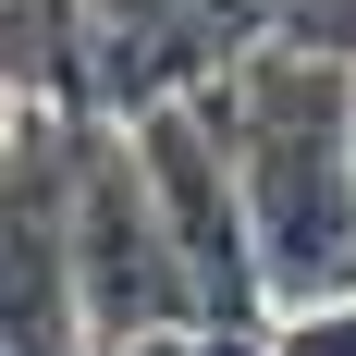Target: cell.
Segmentation results:
<instances>
[{"instance_id": "obj_1", "label": "cell", "mask_w": 356, "mask_h": 356, "mask_svg": "<svg viewBox=\"0 0 356 356\" xmlns=\"http://www.w3.org/2000/svg\"><path fill=\"white\" fill-rule=\"evenodd\" d=\"M209 111H221V136H234V172H246L270 307L356 295V62L246 49L209 86Z\"/></svg>"}, {"instance_id": "obj_2", "label": "cell", "mask_w": 356, "mask_h": 356, "mask_svg": "<svg viewBox=\"0 0 356 356\" xmlns=\"http://www.w3.org/2000/svg\"><path fill=\"white\" fill-rule=\"evenodd\" d=\"M74 283H86L99 356H147V344L209 332L197 320V283H184V246L160 221V184H147L136 136H111V123L74 136Z\"/></svg>"}, {"instance_id": "obj_3", "label": "cell", "mask_w": 356, "mask_h": 356, "mask_svg": "<svg viewBox=\"0 0 356 356\" xmlns=\"http://www.w3.org/2000/svg\"><path fill=\"white\" fill-rule=\"evenodd\" d=\"M147 160V184H160V221H172L184 246V283H197V320L221 332V344H270V270H258V221H246V172H234V136H221L209 99H160L123 123Z\"/></svg>"}, {"instance_id": "obj_4", "label": "cell", "mask_w": 356, "mask_h": 356, "mask_svg": "<svg viewBox=\"0 0 356 356\" xmlns=\"http://www.w3.org/2000/svg\"><path fill=\"white\" fill-rule=\"evenodd\" d=\"M258 356H356V295H332V307H283Z\"/></svg>"}]
</instances>
